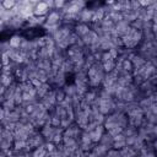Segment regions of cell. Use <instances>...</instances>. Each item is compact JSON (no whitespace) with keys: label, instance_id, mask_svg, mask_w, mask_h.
Listing matches in <instances>:
<instances>
[{"label":"cell","instance_id":"obj_1","mask_svg":"<svg viewBox=\"0 0 157 157\" xmlns=\"http://www.w3.org/2000/svg\"><path fill=\"white\" fill-rule=\"evenodd\" d=\"M33 11H34V16H45L47 17L52 10L48 7V5L45 4V1H39L37 4V6L34 7Z\"/></svg>","mask_w":157,"mask_h":157},{"label":"cell","instance_id":"obj_2","mask_svg":"<svg viewBox=\"0 0 157 157\" xmlns=\"http://www.w3.org/2000/svg\"><path fill=\"white\" fill-rule=\"evenodd\" d=\"M104 132H105V128H104V125H98L93 131L90 132V136H91L92 142H93V144H98L99 140H101V137L103 136Z\"/></svg>","mask_w":157,"mask_h":157},{"label":"cell","instance_id":"obj_3","mask_svg":"<svg viewBox=\"0 0 157 157\" xmlns=\"http://www.w3.org/2000/svg\"><path fill=\"white\" fill-rule=\"evenodd\" d=\"M90 31H91V27H90V25H86V23H76L75 27H74V32L80 38H82L83 36H86Z\"/></svg>","mask_w":157,"mask_h":157},{"label":"cell","instance_id":"obj_4","mask_svg":"<svg viewBox=\"0 0 157 157\" xmlns=\"http://www.w3.org/2000/svg\"><path fill=\"white\" fill-rule=\"evenodd\" d=\"M92 15H93V11L92 9H83L81 12H80V23H86L88 25L90 22H92Z\"/></svg>","mask_w":157,"mask_h":157},{"label":"cell","instance_id":"obj_5","mask_svg":"<svg viewBox=\"0 0 157 157\" xmlns=\"http://www.w3.org/2000/svg\"><path fill=\"white\" fill-rule=\"evenodd\" d=\"M98 144H101V145H103V146H105L108 150H110V148H113V144H114V139H113V136L109 134V132H104L103 134V136L101 137V140H99V142Z\"/></svg>","mask_w":157,"mask_h":157},{"label":"cell","instance_id":"obj_6","mask_svg":"<svg viewBox=\"0 0 157 157\" xmlns=\"http://www.w3.org/2000/svg\"><path fill=\"white\" fill-rule=\"evenodd\" d=\"M50 88H52V86L48 83V82H45V83H42L38 88H37V97L39 98V99H42V98H44V96L50 91Z\"/></svg>","mask_w":157,"mask_h":157},{"label":"cell","instance_id":"obj_7","mask_svg":"<svg viewBox=\"0 0 157 157\" xmlns=\"http://www.w3.org/2000/svg\"><path fill=\"white\" fill-rule=\"evenodd\" d=\"M22 39H23V37L18 36V34H13V36L9 39L10 47H11V48H15V49H20L21 43H22Z\"/></svg>","mask_w":157,"mask_h":157},{"label":"cell","instance_id":"obj_8","mask_svg":"<svg viewBox=\"0 0 157 157\" xmlns=\"http://www.w3.org/2000/svg\"><path fill=\"white\" fill-rule=\"evenodd\" d=\"M108 151H109V150H108L105 146L101 145V144H96L94 147H93V150H92V152H94V153H96L97 156H99V157H104Z\"/></svg>","mask_w":157,"mask_h":157},{"label":"cell","instance_id":"obj_9","mask_svg":"<svg viewBox=\"0 0 157 157\" xmlns=\"http://www.w3.org/2000/svg\"><path fill=\"white\" fill-rule=\"evenodd\" d=\"M63 90H64V92L66 93V96L72 97V96L77 94V87H76L75 83H69V85L66 83V85L63 87Z\"/></svg>","mask_w":157,"mask_h":157},{"label":"cell","instance_id":"obj_10","mask_svg":"<svg viewBox=\"0 0 157 157\" xmlns=\"http://www.w3.org/2000/svg\"><path fill=\"white\" fill-rule=\"evenodd\" d=\"M131 63H132V65H134V67H142L147 61L140 55V54H135V56L132 58V60H131Z\"/></svg>","mask_w":157,"mask_h":157},{"label":"cell","instance_id":"obj_11","mask_svg":"<svg viewBox=\"0 0 157 157\" xmlns=\"http://www.w3.org/2000/svg\"><path fill=\"white\" fill-rule=\"evenodd\" d=\"M15 82V75H1V85L5 87H9L10 85H12Z\"/></svg>","mask_w":157,"mask_h":157},{"label":"cell","instance_id":"obj_12","mask_svg":"<svg viewBox=\"0 0 157 157\" xmlns=\"http://www.w3.org/2000/svg\"><path fill=\"white\" fill-rule=\"evenodd\" d=\"M55 114L63 120V119H65V118H69L67 117V110H66V108H64L61 104H56L55 105Z\"/></svg>","mask_w":157,"mask_h":157},{"label":"cell","instance_id":"obj_13","mask_svg":"<svg viewBox=\"0 0 157 157\" xmlns=\"http://www.w3.org/2000/svg\"><path fill=\"white\" fill-rule=\"evenodd\" d=\"M32 153H33V157H45V156L48 155L47 148H45L44 145H42V146L34 148V150L32 151Z\"/></svg>","mask_w":157,"mask_h":157},{"label":"cell","instance_id":"obj_14","mask_svg":"<svg viewBox=\"0 0 157 157\" xmlns=\"http://www.w3.org/2000/svg\"><path fill=\"white\" fill-rule=\"evenodd\" d=\"M16 4H17V1H15V0H4L0 2V6H2L5 10H12L16 6Z\"/></svg>","mask_w":157,"mask_h":157},{"label":"cell","instance_id":"obj_15","mask_svg":"<svg viewBox=\"0 0 157 157\" xmlns=\"http://www.w3.org/2000/svg\"><path fill=\"white\" fill-rule=\"evenodd\" d=\"M102 64H103V69H104L105 74H109L115 69V60H110V61L102 63Z\"/></svg>","mask_w":157,"mask_h":157},{"label":"cell","instance_id":"obj_16","mask_svg":"<svg viewBox=\"0 0 157 157\" xmlns=\"http://www.w3.org/2000/svg\"><path fill=\"white\" fill-rule=\"evenodd\" d=\"M20 119H21L20 114H18V113H16L15 110H12V112L10 113V115L7 117V121H9V123H13V124L18 123V121H20Z\"/></svg>","mask_w":157,"mask_h":157},{"label":"cell","instance_id":"obj_17","mask_svg":"<svg viewBox=\"0 0 157 157\" xmlns=\"http://www.w3.org/2000/svg\"><path fill=\"white\" fill-rule=\"evenodd\" d=\"M50 124L53 126H60V124H61V119L55 114V112L52 113V121H50Z\"/></svg>","mask_w":157,"mask_h":157},{"label":"cell","instance_id":"obj_18","mask_svg":"<svg viewBox=\"0 0 157 157\" xmlns=\"http://www.w3.org/2000/svg\"><path fill=\"white\" fill-rule=\"evenodd\" d=\"M125 146H126L125 140H121V141H114V144H113V148H114V150H121V148H124Z\"/></svg>","mask_w":157,"mask_h":157},{"label":"cell","instance_id":"obj_19","mask_svg":"<svg viewBox=\"0 0 157 157\" xmlns=\"http://www.w3.org/2000/svg\"><path fill=\"white\" fill-rule=\"evenodd\" d=\"M136 140H137V135H134V136H129V137H126V139H125L126 146L132 147V146H134V144L136 142Z\"/></svg>","mask_w":157,"mask_h":157},{"label":"cell","instance_id":"obj_20","mask_svg":"<svg viewBox=\"0 0 157 157\" xmlns=\"http://www.w3.org/2000/svg\"><path fill=\"white\" fill-rule=\"evenodd\" d=\"M110 60H114L113 56L110 55L109 52H103V55H102V60L101 63H107V61H110Z\"/></svg>","mask_w":157,"mask_h":157},{"label":"cell","instance_id":"obj_21","mask_svg":"<svg viewBox=\"0 0 157 157\" xmlns=\"http://www.w3.org/2000/svg\"><path fill=\"white\" fill-rule=\"evenodd\" d=\"M54 4H55V10H61L66 5V2L63 0H56V1H54Z\"/></svg>","mask_w":157,"mask_h":157},{"label":"cell","instance_id":"obj_22","mask_svg":"<svg viewBox=\"0 0 157 157\" xmlns=\"http://www.w3.org/2000/svg\"><path fill=\"white\" fill-rule=\"evenodd\" d=\"M31 82H32V85H33L34 88H38V87L42 85V82H40L38 78H33V80H31Z\"/></svg>","mask_w":157,"mask_h":157},{"label":"cell","instance_id":"obj_23","mask_svg":"<svg viewBox=\"0 0 157 157\" xmlns=\"http://www.w3.org/2000/svg\"><path fill=\"white\" fill-rule=\"evenodd\" d=\"M69 157H77V156H76L75 153H72V155H71V156H69Z\"/></svg>","mask_w":157,"mask_h":157},{"label":"cell","instance_id":"obj_24","mask_svg":"<svg viewBox=\"0 0 157 157\" xmlns=\"http://www.w3.org/2000/svg\"><path fill=\"white\" fill-rule=\"evenodd\" d=\"M156 91H157V85H156Z\"/></svg>","mask_w":157,"mask_h":157}]
</instances>
